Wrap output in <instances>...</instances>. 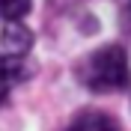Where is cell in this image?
<instances>
[{"label":"cell","instance_id":"cell-1","mask_svg":"<svg viewBox=\"0 0 131 131\" xmlns=\"http://www.w3.org/2000/svg\"><path fill=\"white\" fill-rule=\"evenodd\" d=\"M78 81L90 92H119L131 86V66L122 45H104L78 63Z\"/></svg>","mask_w":131,"mask_h":131},{"label":"cell","instance_id":"cell-4","mask_svg":"<svg viewBox=\"0 0 131 131\" xmlns=\"http://www.w3.org/2000/svg\"><path fill=\"white\" fill-rule=\"evenodd\" d=\"M27 74H30V69H27L24 57H6V54H0V101L9 95V90L18 81H24Z\"/></svg>","mask_w":131,"mask_h":131},{"label":"cell","instance_id":"cell-6","mask_svg":"<svg viewBox=\"0 0 131 131\" xmlns=\"http://www.w3.org/2000/svg\"><path fill=\"white\" fill-rule=\"evenodd\" d=\"M116 12H119V24L125 33H131V0H116Z\"/></svg>","mask_w":131,"mask_h":131},{"label":"cell","instance_id":"cell-5","mask_svg":"<svg viewBox=\"0 0 131 131\" xmlns=\"http://www.w3.org/2000/svg\"><path fill=\"white\" fill-rule=\"evenodd\" d=\"M30 6H33V0H0V18H3V24L21 21L30 12Z\"/></svg>","mask_w":131,"mask_h":131},{"label":"cell","instance_id":"cell-3","mask_svg":"<svg viewBox=\"0 0 131 131\" xmlns=\"http://www.w3.org/2000/svg\"><path fill=\"white\" fill-rule=\"evenodd\" d=\"M66 131H122V128H119V122H116L110 113L95 110V107H86V110H81V113L69 122Z\"/></svg>","mask_w":131,"mask_h":131},{"label":"cell","instance_id":"cell-2","mask_svg":"<svg viewBox=\"0 0 131 131\" xmlns=\"http://www.w3.org/2000/svg\"><path fill=\"white\" fill-rule=\"evenodd\" d=\"M0 42H3L0 54H6V57H27L30 48H33V33L21 21H9V24H3Z\"/></svg>","mask_w":131,"mask_h":131}]
</instances>
